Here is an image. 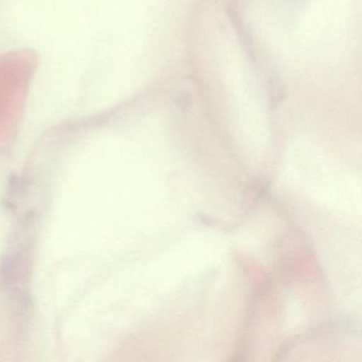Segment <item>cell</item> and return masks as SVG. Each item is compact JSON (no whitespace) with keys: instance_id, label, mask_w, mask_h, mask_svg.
Instances as JSON below:
<instances>
[{"instance_id":"obj_1","label":"cell","mask_w":362,"mask_h":362,"mask_svg":"<svg viewBox=\"0 0 362 362\" xmlns=\"http://www.w3.org/2000/svg\"><path fill=\"white\" fill-rule=\"evenodd\" d=\"M35 64V54L27 50L0 54V124L33 81Z\"/></svg>"}]
</instances>
